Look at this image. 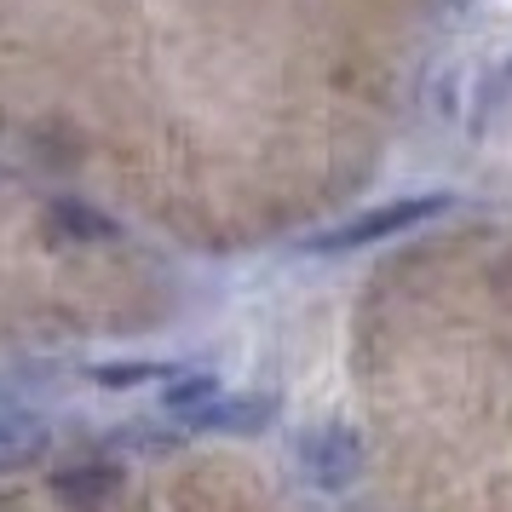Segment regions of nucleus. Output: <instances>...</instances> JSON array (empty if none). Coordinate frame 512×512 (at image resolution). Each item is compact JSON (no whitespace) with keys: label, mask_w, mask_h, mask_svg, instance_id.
Returning <instances> with one entry per match:
<instances>
[{"label":"nucleus","mask_w":512,"mask_h":512,"mask_svg":"<svg viewBox=\"0 0 512 512\" xmlns=\"http://www.w3.org/2000/svg\"><path fill=\"white\" fill-rule=\"evenodd\" d=\"M144 374H167V363H121V369H98V380L104 386H133Z\"/></svg>","instance_id":"obj_5"},{"label":"nucleus","mask_w":512,"mask_h":512,"mask_svg":"<svg viewBox=\"0 0 512 512\" xmlns=\"http://www.w3.org/2000/svg\"><path fill=\"white\" fill-rule=\"evenodd\" d=\"M47 449V426L29 415L24 403L0 397V466H24Z\"/></svg>","instance_id":"obj_4"},{"label":"nucleus","mask_w":512,"mask_h":512,"mask_svg":"<svg viewBox=\"0 0 512 512\" xmlns=\"http://www.w3.org/2000/svg\"><path fill=\"white\" fill-rule=\"evenodd\" d=\"M294 455H300L305 478L323 489H346L357 478V466H363V443L351 438L346 426H317V432H305L294 443Z\"/></svg>","instance_id":"obj_2"},{"label":"nucleus","mask_w":512,"mask_h":512,"mask_svg":"<svg viewBox=\"0 0 512 512\" xmlns=\"http://www.w3.org/2000/svg\"><path fill=\"white\" fill-rule=\"evenodd\" d=\"M167 409L196 432H265L277 420V397H242L225 392L213 374H179V386L167 392Z\"/></svg>","instance_id":"obj_1"},{"label":"nucleus","mask_w":512,"mask_h":512,"mask_svg":"<svg viewBox=\"0 0 512 512\" xmlns=\"http://www.w3.org/2000/svg\"><path fill=\"white\" fill-rule=\"evenodd\" d=\"M443 208H449V196H415V202H392V208H374V213H363V219L340 225V231L317 236V248H357V242H380V236L409 231V225H420V219H432V213H443Z\"/></svg>","instance_id":"obj_3"}]
</instances>
